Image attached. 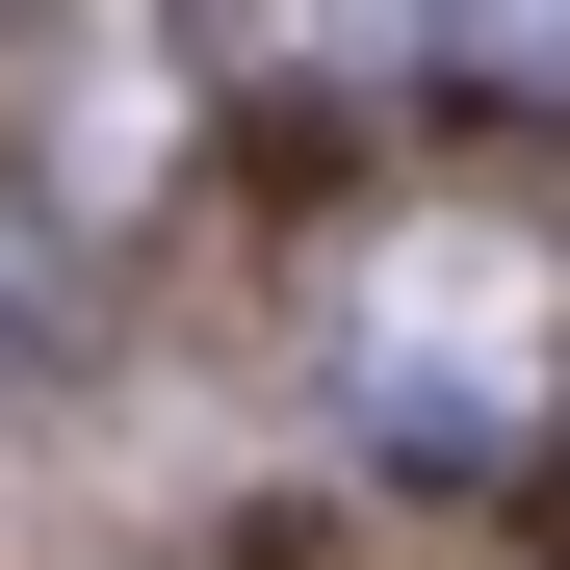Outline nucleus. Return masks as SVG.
Returning a JSON list of instances; mask_svg holds the SVG:
<instances>
[{
    "mask_svg": "<svg viewBox=\"0 0 570 570\" xmlns=\"http://www.w3.org/2000/svg\"><path fill=\"white\" fill-rule=\"evenodd\" d=\"M312 363H337L363 466L493 493V466H544V441H570V234L519 208V181H441V208H390V234L337 259Z\"/></svg>",
    "mask_w": 570,
    "mask_h": 570,
    "instance_id": "obj_1",
    "label": "nucleus"
}]
</instances>
